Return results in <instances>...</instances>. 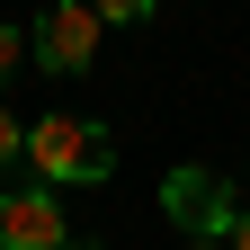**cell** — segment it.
<instances>
[{
  "label": "cell",
  "mask_w": 250,
  "mask_h": 250,
  "mask_svg": "<svg viewBox=\"0 0 250 250\" xmlns=\"http://www.w3.org/2000/svg\"><path fill=\"white\" fill-rule=\"evenodd\" d=\"M161 206H170V224H179L188 241H224L232 214H241L232 179H214V170H170V179H161Z\"/></svg>",
  "instance_id": "obj_3"
},
{
  "label": "cell",
  "mask_w": 250,
  "mask_h": 250,
  "mask_svg": "<svg viewBox=\"0 0 250 250\" xmlns=\"http://www.w3.org/2000/svg\"><path fill=\"white\" fill-rule=\"evenodd\" d=\"M241 179H250V161H241Z\"/></svg>",
  "instance_id": "obj_10"
},
{
  "label": "cell",
  "mask_w": 250,
  "mask_h": 250,
  "mask_svg": "<svg viewBox=\"0 0 250 250\" xmlns=\"http://www.w3.org/2000/svg\"><path fill=\"white\" fill-rule=\"evenodd\" d=\"M224 241H232V250H250V206L232 214V232H224Z\"/></svg>",
  "instance_id": "obj_8"
},
{
  "label": "cell",
  "mask_w": 250,
  "mask_h": 250,
  "mask_svg": "<svg viewBox=\"0 0 250 250\" xmlns=\"http://www.w3.org/2000/svg\"><path fill=\"white\" fill-rule=\"evenodd\" d=\"M89 9H99V18H107V27H143V18H152V9H161V0H89Z\"/></svg>",
  "instance_id": "obj_5"
},
{
  "label": "cell",
  "mask_w": 250,
  "mask_h": 250,
  "mask_svg": "<svg viewBox=\"0 0 250 250\" xmlns=\"http://www.w3.org/2000/svg\"><path fill=\"white\" fill-rule=\"evenodd\" d=\"M99 36H107V18L89 9V0H54V9L27 27V54L45 62V81H72V72L99 62Z\"/></svg>",
  "instance_id": "obj_2"
},
{
  "label": "cell",
  "mask_w": 250,
  "mask_h": 250,
  "mask_svg": "<svg viewBox=\"0 0 250 250\" xmlns=\"http://www.w3.org/2000/svg\"><path fill=\"white\" fill-rule=\"evenodd\" d=\"M18 62H27V27H9V18H0V89H9V72H18Z\"/></svg>",
  "instance_id": "obj_6"
},
{
  "label": "cell",
  "mask_w": 250,
  "mask_h": 250,
  "mask_svg": "<svg viewBox=\"0 0 250 250\" xmlns=\"http://www.w3.org/2000/svg\"><path fill=\"white\" fill-rule=\"evenodd\" d=\"M188 250H232V241H188Z\"/></svg>",
  "instance_id": "obj_9"
},
{
  "label": "cell",
  "mask_w": 250,
  "mask_h": 250,
  "mask_svg": "<svg viewBox=\"0 0 250 250\" xmlns=\"http://www.w3.org/2000/svg\"><path fill=\"white\" fill-rule=\"evenodd\" d=\"M0 250H72L62 188H9L0 197Z\"/></svg>",
  "instance_id": "obj_4"
},
{
  "label": "cell",
  "mask_w": 250,
  "mask_h": 250,
  "mask_svg": "<svg viewBox=\"0 0 250 250\" xmlns=\"http://www.w3.org/2000/svg\"><path fill=\"white\" fill-rule=\"evenodd\" d=\"M9 161H27V125H18L9 107H0V170H9Z\"/></svg>",
  "instance_id": "obj_7"
},
{
  "label": "cell",
  "mask_w": 250,
  "mask_h": 250,
  "mask_svg": "<svg viewBox=\"0 0 250 250\" xmlns=\"http://www.w3.org/2000/svg\"><path fill=\"white\" fill-rule=\"evenodd\" d=\"M27 161L45 188H99L116 179V134L99 116H36L27 125Z\"/></svg>",
  "instance_id": "obj_1"
}]
</instances>
